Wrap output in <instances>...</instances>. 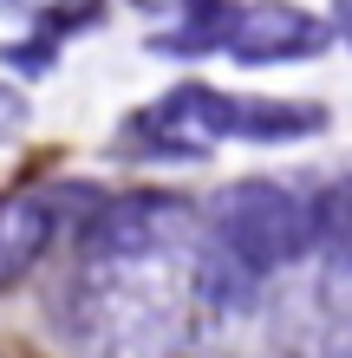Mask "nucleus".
<instances>
[{"mask_svg": "<svg viewBox=\"0 0 352 358\" xmlns=\"http://www.w3.org/2000/svg\"><path fill=\"white\" fill-rule=\"evenodd\" d=\"M333 33L352 46V0H333Z\"/></svg>", "mask_w": 352, "mask_h": 358, "instance_id": "nucleus-11", "label": "nucleus"}, {"mask_svg": "<svg viewBox=\"0 0 352 358\" xmlns=\"http://www.w3.org/2000/svg\"><path fill=\"white\" fill-rule=\"evenodd\" d=\"M183 215L176 196H163V189H137V196H111L92 208V222L78 228V241H85V255H150V248L170 235V222Z\"/></svg>", "mask_w": 352, "mask_h": 358, "instance_id": "nucleus-4", "label": "nucleus"}, {"mask_svg": "<svg viewBox=\"0 0 352 358\" xmlns=\"http://www.w3.org/2000/svg\"><path fill=\"white\" fill-rule=\"evenodd\" d=\"M98 20H105V0H46V7L33 13V33L72 39V33H92Z\"/></svg>", "mask_w": 352, "mask_h": 358, "instance_id": "nucleus-8", "label": "nucleus"}, {"mask_svg": "<svg viewBox=\"0 0 352 358\" xmlns=\"http://www.w3.org/2000/svg\"><path fill=\"white\" fill-rule=\"evenodd\" d=\"M52 59H59V39H46V33L13 39V46H7V66H13V72H46Z\"/></svg>", "mask_w": 352, "mask_h": 358, "instance_id": "nucleus-9", "label": "nucleus"}, {"mask_svg": "<svg viewBox=\"0 0 352 358\" xmlns=\"http://www.w3.org/2000/svg\"><path fill=\"white\" fill-rule=\"evenodd\" d=\"M137 13H183V0H131Z\"/></svg>", "mask_w": 352, "mask_h": 358, "instance_id": "nucleus-12", "label": "nucleus"}, {"mask_svg": "<svg viewBox=\"0 0 352 358\" xmlns=\"http://www.w3.org/2000/svg\"><path fill=\"white\" fill-rule=\"evenodd\" d=\"M52 228H59V196H33V189L0 196V287H13L20 273L46 255Z\"/></svg>", "mask_w": 352, "mask_h": 358, "instance_id": "nucleus-5", "label": "nucleus"}, {"mask_svg": "<svg viewBox=\"0 0 352 358\" xmlns=\"http://www.w3.org/2000/svg\"><path fill=\"white\" fill-rule=\"evenodd\" d=\"M235 13L241 0H183V27L176 33H157L150 46L170 52V59H202V52H222L235 33Z\"/></svg>", "mask_w": 352, "mask_h": 358, "instance_id": "nucleus-6", "label": "nucleus"}, {"mask_svg": "<svg viewBox=\"0 0 352 358\" xmlns=\"http://www.w3.org/2000/svg\"><path fill=\"white\" fill-rule=\"evenodd\" d=\"M209 228H216V248H229L241 267H287L300 261L307 248H320V228H314V196L287 189L274 176H248L229 182L222 196L209 202Z\"/></svg>", "mask_w": 352, "mask_h": 358, "instance_id": "nucleus-1", "label": "nucleus"}, {"mask_svg": "<svg viewBox=\"0 0 352 358\" xmlns=\"http://www.w3.org/2000/svg\"><path fill=\"white\" fill-rule=\"evenodd\" d=\"M333 20H320L314 7H294V0H248L235 13L229 52L235 66H294V59H320L333 46Z\"/></svg>", "mask_w": 352, "mask_h": 358, "instance_id": "nucleus-3", "label": "nucleus"}, {"mask_svg": "<svg viewBox=\"0 0 352 358\" xmlns=\"http://www.w3.org/2000/svg\"><path fill=\"white\" fill-rule=\"evenodd\" d=\"M314 228H320V248H333L339 261H352V176L314 196Z\"/></svg>", "mask_w": 352, "mask_h": 358, "instance_id": "nucleus-7", "label": "nucleus"}, {"mask_svg": "<svg viewBox=\"0 0 352 358\" xmlns=\"http://www.w3.org/2000/svg\"><path fill=\"white\" fill-rule=\"evenodd\" d=\"M143 117H157L163 131H183V137H241V143H300V137H320L326 124V104L314 98H229V92H209V85H176L170 98H157Z\"/></svg>", "mask_w": 352, "mask_h": 358, "instance_id": "nucleus-2", "label": "nucleus"}, {"mask_svg": "<svg viewBox=\"0 0 352 358\" xmlns=\"http://www.w3.org/2000/svg\"><path fill=\"white\" fill-rule=\"evenodd\" d=\"M27 117H33V104H27V92H20V85H7V78H0V143L27 131Z\"/></svg>", "mask_w": 352, "mask_h": 358, "instance_id": "nucleus-10", "label": "nucleus"}]
</instances>
